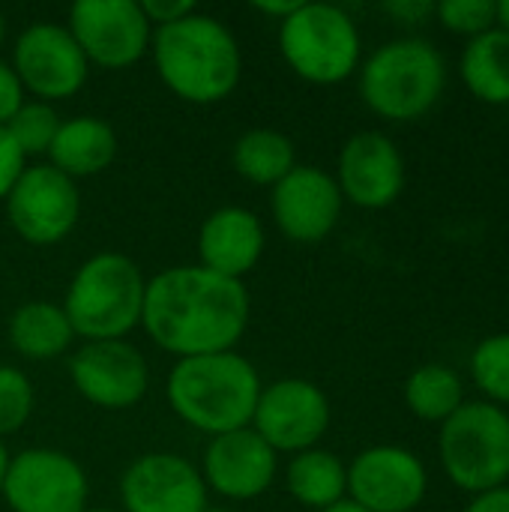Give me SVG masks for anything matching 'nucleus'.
I'll return each mask as SVG.
<instances>
[{"label": "nucleus", "instance_id": "f3484780", "mask_svg": "<svg viewBox=\"0 0 509 512\" xmlns=\"http://www.w3.org/2000/svg\"><path fill=\"white\" fill-rule=\"evenodd\" d=\"M273 216L279 231L294 243H321L342 216L336 177L321 168H294L273 186Z\"/></svg>", "mask_w": 509, "mask_h": 512}, {"label": "nucleus", "instance_id": "6ab92c4d", "mask_svg": "<svg viewBox=\"0 0 509 512\" xmlns=\"http://www.w3.org/2000/svg\"><path fill=\"white\" fill-rule=\"evenodd\" d=\"M201 267L225 276L243 279L264 252V228L255 213L243 207H222L207 216L198 234Z\"/></svg>", "mask_w": 509, "mask_h": 512}, {"label": "nucleus", "instance_id": "473e14b6", "mask_svg": "<svg viewBox=\"0 0 509 512\" xmlns=\"http://www.w3.org/2000/svg\"><path fill=\"white\" fill-rule=\"evenodd\" d=\"M384 9L408 24H417V21L435 15V3H429V0H399V3H387Z\"/></svg>", "mask_w": 509, "mask_h": 512}, {"label": "nucleus", "instance_id": "7ed1b4c3", "mask_svg": "<svg viewBox=\"0 0 509 512\" xmlns=\"http://www.w3.org/2000/svg\"><path fill=\"white\" fill-rule=\"evenodd\" d=\"M258 396L255 366L234 351L183 357L168 378V402L177 417L213 438L246 429Z\"/></svg>", "mask_w": 509, "mask_h": 512}, {"label": "nucleus", "instance_id": "aec40b11", "mask_svg": "<svg viewBox=\"0 0 509 512\" xmlns=\"http://www.w3.org/2000/svg\"><path fill=\"white\" fill-rule=\"evenodd\" d=\"M51 168L66 177H90L105 171L117 156V135L99 117H75L60 123L48 150Z\"/></svg>", "mask_w": 509, "mask_h": 512}, {"label": "nucleus", "instance_id": "a878e982", "mask_svg": "<svg viewBox=\"0 0 509 512\" xmlns=\"http://www.w3.org/2000/svg\"><path fill=\"white\" fill-rule=\"evenodd\" d=\"M471 378L492 405H509V333L486 336L474 348Z\"/></svg>", "mask_w": 509, "mask_h": 512}, {"label": "nucleus", "instance_id": "a19ab883", "mask_svg": "<svg viewBox=\"0 0 509 512\" xmlns=\"http://www.w3.org/2000/svg\"><path fill=\"white\" fill-rule=\"evenodd\" d=\"M204 512H216V510H204ZM219 512H225V510H219Z\"/></svg>", "mask_w": 509, "mask_h": 512}, {"label": "nucleus", "instance_id": "2eb2a0df", "mask_svg": "<svg viewBox=\"0 0 509 512\" xmlns=\"http://www.w3.org/2000/svg\"><path fill=\"white\" fill-rule=\"evenodd\" d=\"M120 498L126 512H204L207 486L192 462L171 453L135 459L123 480Z\"/></svg>", "mask_w": 509, "mask_h": 512}, {"label": "nucleus", "instance_id": "412c9836", "mask_svg": "<svg viewBox=\"0 0 509 512\" xmlns=\"http://www.w3.org/2000/svg\"><path fill=\"white\" fill-rule=\"evenodd\" d=\"M459 72L465 87L486 105L509 102V33L492 27L474 39H468Z\"/></svg>", "mask_w": 509, "mask_h": 512}, {"label": "nucleus", "instance_id": "4c0bfd02", "mask_svg": "<svg viewBox=\"0 0 509 512\" xmlns=\"http://www.w3.org/2000/svg\"><path fill=\"white\" fill-rule=\"evenodd\" d=\"M6 468H9V453L0 444V495H3V480H6Z\"/></svg>", "mask_w": 509, "mask_h": 512}, {"label": "nucleus", "instance_id": "9d476101", "mask_svg": "<svg viewBox=\"0 0 509 512\" xmlns=\"http://www.w3.org/2000/svg\"><path fill=\"white\" fill-rule=\"evenodd\" d=\"M252 423L273 453H306L330 426V402L312 381L282 378L261 390Z\"/></svg>", "mask_w": 509, "mask_h": 512}, {"label": "nucleus", "instance_id": "6e6552de", "mask_svg": "<svg viewBox=\"0 0 509 512\" xmlns=\"http://www.w3.org/2000/svg\"><path fill=\"white\" fill-rule=\"evenodd\" d=\"M6 213L21 240L33 246H54L75 228L81 198L72 177L51 165H33L24 168L9 189Z\"/></svg>", "mask_w": 509, "mask_h": 512}, {"label": "nucleus", "instance_id": "ddd939ff", "mask_svg": "<svg viewBox=\"0 0 509 512\" xmlns=\"http://www.w3.org/2000/svg\"><path fill=\"white\" fill-rule=\"evenodd\" d=\"M87 57L69 27L33 24L18 36L15 75L39 99H66L87 81Z\"/></svg>", "mask_w": 509, "mask_h": 512}, {"label": "nucleus", "instance_id": "20e7f679", "mask_svg": "<svg viewBox=\"0 0 509 512\" xmlns=\"http://www.w3.org/2000/svg\"><path fill=\"white\" fill-rule=\"evenodd\" d=\"M147 282L138 264L117 252L93 255L75 273L63 312L75 336L87 342H111L141 321Z\"/></svg>", "mask_w": 509, "mask_h": 512}, {"label": "nucleus", "instance_id": "f8f14e48", "mask_svg": "<svg viewBox=\"0 0 509 512\" xmlns=\"http://www.w3.org/2000/svg\"><path fill=\"white\" fill-rule=\"evenodd\" d=\"M423 462L405 447H369L348 468L351 501L366 512H411L426 498Z\"/></svg>", "mask_w": 509, "mask_h": 512}, {"label": "nucleus", "instance_id": "bb28decb", "mask_svg": "<svg viewBox=\"0 0 509 512\" xmlns=\"http://www.w3.org/2000/svg\"><path fill=\"white\" fill-rule=\"evenodd\" d=\"M60 129V117L51 105L45 102H27L15 111V117L6 123V132L18 144V150L27 156L48 153L54 144V135Z\"/></svg>", "mask_w": 509, "mask_h": 512}, {"label": "nucleus", "instance_id": "7c9ffc66", "mask_svg": "<svg viewBox=\"0 0 509 512\" xmlns=\"http://www.w3.org/2000/svg\"><path fill=\"white\" fill-rule=\"evenodd\" d=\"M141 12L150 21V27L153 24L156 27H165V24H174V21L192 15L195 12V3H189V0H144L141 3Z\"/></svg>", "mask_w": 509, "mask_h": 512}, {"label": "nucleus", "instance_id": "393cba45", "mask_svg": "<svg viewBox=\"0 0 509 512\" xmlns=\"http://www.w3.org/2000/svg\"><path fill=\"white\" fill-rule=\"evenodd\" d=\"M405 402L414 417L444 423L465 405V384L450 366L429 363L405 381Z\"/></svg>", "mask_w": 509, "mask_h": 512}, {"label": "nucleus", "instance_id": "5701e85b", "mask_svg": "<svg viewBox=\"0 0 509 512\" xmlns=\"http://www.w3.org/2000/svg\"><path fill=\"white\" fill-rule=\"evenodd\" d=\"M288 492L309 510H327L345 501L348 492V468L339 456L327 450H306L297 453L288 465Z\"/></svg>", "mask_w": 509, "mask_h": 512}, {"label": "nucleus", "instance_id": "a211bd4d", "mask_svg": "<svg viewBox=\"0 0 509 512\" xmlns=\"http://www.w3.org/2000/svg\"><path fill=\"white\" fill-rule=\"evenodd\" d=\"M276 474V453L255 429L216 435L204 456V480L231 501H249L270 489Z\"/></svg>", "mask_w": 509, "mask_h": 512}, {"label": "nucleus", "instance_id": "423d86ee", "mask_svg": "<svg viewBox=\"0 0 509 512\" xmlns=\"http://www.w3.org/2000/svg\"><path fill=\"white\" fill-rule=\"evenodd\" d=\"M438 453L453 486L471 495L509 483V414L492 402H465L441 423Z\"/></svg>", "mask_w": 509, "mask_h": 512}, {"label": "nucleus", "instance_id": "0eeeda50", "mask_svg": "<svg viewBox=\"0 0 509 512\" xmlns=\"http://www.w3.org/2000/svg\"><path fill=\"white\" fill-rule=\"evenodd\" d=\"M288 66L312 84H339L360 63V33L351 15L330 3H300L279 21Z\"/></svg>", "mask_w": 509, "mask_h": 512}, {"label": "nucleus", "instance_id": "9b49d317", "mask_svg": "<svg viewBox=\"0 0 509 512\" xmlns=\"http://www.w3.org/2000/svg\"><path fill=\"white\" fill-rule=\"evenodd\" d=\"M3 498L12 512H84L87 477L60 450H24L9 459Z\"/></svg>", "mask_w": 509, "mask_h": 512}, {"label": "nucleus", "instance_id": "ea45409f", "mask_svg": "<svg viewBox=\"0 0 509 512\" xmlns=\"http://www.w3.org/2000/svg\"><path fill=\"white\" fill-rule=\"evenodd\" d=\"M84 512H111V510H84Z\"/></svg>", "mask_w": 509, "mask_h": 512}, {"label": "nucleus", "instance_id": "c9c22d12", "mask_svg": "<svg viewBox=\"0 0 509 512\" xmlns=\"http://www.w3.org/2000/svg\"><path fill=\"white\" fill-rule=\"evenodd\" d=\"M498 27H501L504 33H509V0L498 3Z\"/></svg>", "mask_w": 509, "mask_h": 512}, {"label": "nucleus", "instance_id": "c85d7f7f", "mask_svg": "<svg viewBox=\"0 0 509 512\" xmlns=\"http://www.w3.org/2000/svg\"><path fill=\"white\" fill-rule=\"evenodd\" d=\"M33 411V387L24 372L0 366V438L15 435Z\"/></svg>", "mask_w": 509, "mask_h": 512}, {"label": "nucleus", "instance_id": "2f4dec72", "mask_svg": "<svg viewBox=\"0 0 509 512\" xmlns=\"http://www.w3.org/2000/svg\"><path fill=\"white\" fill-rule=\"evenodd\" d=\"M21 96H24V87H21L15 69L0 63V126H6L15 117V111L24 105Z\"/></svg>", "mask_w": 509, "mask_h": 512}, {"label": "nucleus", "instance_id": "f257e3e1", "mask_svg": "<svg viewBox=\"0 0 509 512\" xmlns=\"http://www.w3.org/2000/svg\"><path fill=\"white\" fill-rule=\"evenodd\" d=\"M141 324L147 336L183 357L222 354L237 345L249 324L243 282L207 267H171L147 282Z\"/></svg>", "mask_w": 509, "mask_h": 512}, {"label": "nucleus", "instance_id": "4be33fe9", "mask_svg": "<svg viewBox=\"0 0 509 512\" xmlns=\"http://www.w3.org/2000/svg\"><path fill=\"white\" fill-rule=\"evenodd\" d=\"M72 327L63 306L54 303H24L9 321V339L15 351L27 360H51L63 354L72 342Z\"/></svg>", "mask_w": 509, "mask_h": 512}, {"label": "nucleus", "instance_id": "b1692460", "mask_svg": "<svg viewBox=\"0 0 509 512\" xmlns=\"http://www.w3.org/2000/svg\"><path fill=\"white\" fill-rule=\"evenodd\" d=\"M234 168L240 177L258 186H276L285 180L294 165V144L288 135L273 129H252L234 144Z\"/></svg>", "mask_w": 509, "mask_h": 512}, {"label": "nucleus", "instance_id": "f704fd0d", "mask_svg": "<svg viewBox=\"0 0 509 512\" xmlns=\"http://www.w3.org/2000/svg\"><path fill=\"white\" fill-rule=\"evenodd\" d=\"M303 0H258L255 3V9L258 12H264V15H276L279 21H285L297 6H300Z\"/></svg>", "mask_w": 509, "mask_h": 512}, {"label": "nucleus", "instance_id": "c756f323", "mask_svg": "<svg viewBox=\"0 0 509 512\" xmlns=\"http://www.w3.org/2000/svg\"><path fill=\"white\" fill-rule=\"evenodd\" d=\"M21 171H24V153L18 150V144L12 141L6 126H0V201L9 195V189L15 186Z\"/></svg>", "mask_w": 509, "mask_h": 512}, {"label": "nucleus", "instance_id": "f03ea898", "mask_svg": "<svg viewBox=\"0 0 509 512\" xmlns=\"http://www.w3.org/2000/svg\"><path fill=\"white\" fill-rule=\"evenodd\" d=\"M153 60L171 93L195 105L231 96L243 72V57L231 30L198 12L156 30Z\"/></svg>", "mask_w": 509, "mask_h": 512}, {"label": "nucleus", "instance_id": "1a4fd4ad", "mask_svg": "<svg viewBox=\"0 0 509 512\" xmlns=\"http://www.w3.org/2000/svg\"><path fill=\"white\" fill-rule=\"evenodd\" d=\"M69 33L87 63L123 69L144 57L150 21L144 18L138 0H78L69 9Z\"/></svg>", "mask_w": 509, "mask_h": 512}, {"label": "nucleus", "instance_id": "39448f33", "mask_svg": "<svg viewBox=\"0 0 509 512\" xmlns=\"http://www.w3.org/2000/svg\"><path fill=\"white\" fill-rule=\"evenodd\" d=\"M447 84L441 51L426 39L381 45L360 72L363 102L384 120H417L435 108Z\"/></svg>", "mask_w": 509, "mask_h": 512}, {"label": "nucleus", "instance_id": "dca6fc26", "mask_svg": "<svg viewBox=\"0 0 509 512\" xmlns=\"http://www.w3.org/2000/svg\"><path fill=\"white\" fill-rule=\"evenodd\" d=\"M339 192L366 210L390 207L405 189V159L384 132H357L339 153Z\"/></svg>", "mask_w": 509, "mask_h": 512}, {"label": "nucleus", "instance_id": "72a5a7b5", "mask_svg": "<svg viewBox=\"0 0 509 512\" xmlns=\"http://www.w3.org/2000/svg\"><path fill=\"white\" fill-rule=\"evenodd\" d=\"M465 512H509V483L492 492L474 495V501L465 507Z\"/></svg>", "mask_w": 509, "mask_h": 512}, {"label": "nucleus", "instance_id": "e433bc0d", "mask_svg": "<svg viewBox=\"0 0 509 512\" xmlns=\"http://www.w3.org/2000/svg\"><path fill=\"white\" fill-rule=\"evenodd\" d=\"M321 512H366L363 507H357L354 501H339V504H333V507H327V510Z\"/></svg>", "mask_w": 509, "mask_h": 512}, {"label": "nucleus", "instance_id": "cd10ccee", "mask_svg": "<svg viewBox=\"0 0 509 512\" xmlns=\"http://www.w3.org/2000/svg\"><path fill=\"white\" fill-rule=\"evenodd\" d=\"M435 15L447 30L468 39L498 27V3L492 0H444L435 3Z\"/></svg>", "mask_w": 509, "mask_h": 512}, {"label": "nucleus", "instance_id": "58836bf2", "mask_svg": "<svg viewBox=\"0 0 509 512\" xmlns=\"http://www.w3.org/2000/svg\"><path fill=\"white\" fill-rule=\"evenodd\" d=\"M3 33H6V24H3V15H0V42H3Z\"/></svg>", "mask_w": 509, "mask_h": 512}, {"label": "nucleus", "instance_id": "4468645a", "mask_svg": "<svg viewBox=\"0 0 509 512\" xmlns=\"http://www.w3.org/2000/svg\"><path fill=\"white\" fill-rule=\"evenodd\" d=\"M75 390L105 411H123L144 399L150 372L147 360L123 339L87 342L69 363Z\"/></svg>", "mask_w": 509, "mask_h": 512}]
</instances>
